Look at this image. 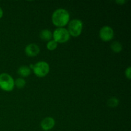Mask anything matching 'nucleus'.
<instances>
[{
	"label": "nucleus",
	"instance_id": "1",
	"mask_svg": "<svg viewBox=\"0 0 131 131\" xmlns=\"http://www.w3.org/2000/svg\"><path fill=\"white\" fill-rule=\"evenodd\" d=\"M70 21V14L63 8H58L55 10L52 15V22L58 28H64Z\"/></svg>",
	"mask_w": 131,
	"mask_h": 131
},
{
	"label": "nucleus",
	"instance_id": "2",
	"mask_svg": "<svg viewBox=\"0 0 131 131\" xmlns=\"http://www.w3.org/2000/svg\"><path fill=\"white\" fill-rule=\"evenodd\" d=\"M68 32L70 36L78 37L81 34L83 28V23L79 19H73L68 23Z\"/></svg>",
	"mask_w": 131,
	"mask_h": 131
},
{
	"label": "nucleus",
	"instance_id": "3",
	"mask_svg": "<svg viewBox=\"0 0 131 131\" xmlns=\"http://www.w3.org/2000/svg\"><path fill=\"white\" fill-rule=\"evenodd\" d=\"M14 80L7 73L0 74V88L5 92H11L14 88Z\"/></svg>",
	"mask_w": 131,
	"mask_h": 131
},
{
	"label": "nucleus",
	"instance_id": "4",
	"mask_svg": "<svg viewBox=\"0 0 131 131\" xmlns=\"http://www.w3.org/2000/svg\"><path fill=\"white\" fill-rule=\"evenodd\" d=\"M54 40L58 43H63L68 42L70 38V35L67 29L65 28H57L52 33Z\"/></svg>",
	"mask_w": 131,
	"mask_h": 131
},
{
	"label": "nucleus",
	"instance_id": "5",
	"mask_svg": "<svg viewBox=\"0 0 131 131\" xmlns=\"http://www.w3.org/2000/svg\"><path fill=\"white\" fill-rule=\"evenodd\" d=\"M50 70L49 65L43 61H38L33 66V71L34 74L39 78H43L49 74Z\"/></svg>",
	"mask_w": 131,
	"mask_h": 131
},
{
	"label": "nucleus",
	"instance_id": "6",
	"mask_svg": "<svg viewBox=\"0 0 131 131\" xmlns=\"http://www.w3.org/2000/svg\"><path fill=\"white\" fill-rule=\"evenodd\" d=\"M114 37V31L109 26H104L99 31V37L104 42L111 40Z\"/></svg>",
	"mask_w": 131,
	"mask_h": 131
},
{
	"label": "nucleus",
	"instance_id": "7",
	"mask_svg": "<svg viewBox=\"0 0 131 131\" xmlns=\"http://www.w3.org/2000/svg\"><path fill=\"white\" fill-rule=\"evenodd\" d=\"M25 53L29 57L37 56L40 52V48L36 43H29L25 47Z\"/></svg>",
	"mask_w": 131,
	"mask_h": 131
},
{
	"label": "nucleus",
	"instance_id": "8",
	"mask_svg": "<svg viewBox=\"0 0 131 131\" xmlns=\"http://www.w3.org/2000/svg\"><path fill=\"white\" fill-rule=\"evenodd\" d=\"M56 124L54 119L52 117H46L42 120L40 123L42 130L45 131H49L54 127Z\"/></svg>",
	"mask_w": 131,
	"mask_h": 131
},
{
	"label": "nucleus",
	"instance_id": "9",
	"mask_svg": "<svg viewBox=\"0 0 131 131\" xmlns=\"http://www.w3.org/2000/svg\"><path fill=\"white\" fill-rule=\"evenodd\" d=\"M40 38L44 41H50L52 38V33L49 29H42L39 34Z\"/></svg>",
	"mask_w": 131,
	"mask_h": 131
},
{
	"label": "nucleus",
	"instance_id": "10",
	"mask_svg": "<svg viewBox=\"0 0 131 131\" xmlns=\"http://www.w3.org/2000/svg\"><path fill=\"white\" fill-rule=\"evenodd\" d=\"M31 70L30 68L27 65H23L20 66V67L18 69L17 73L21 77H28V75H30Z\"/></svg>",
	"mask_w": 131,
	"mask_h": 131
},
{
	"label": "nucleus",
	"instance_id": "11",
	"mask_svg": "<svg viewBox=\"0 0 131 131\" xmlns=\"http://www.w3.org/2000/svg\"><path fill=\"white\" fill-rule=\"evenodd\" d=\"M111 50L115 53H119L122 51V45L118 41H114L110 45Z\"/></svg>",
	"mask_w": 131,
	"mask_h": 131
},
{
	"label": "nucleus",
	"instance_id": "12",
	"mask_svg": "<svg viewBox=\"0 0 131 131\" xmlns=\"http://www.w3.org/2000/svg\"><path fill=\"white\" fill-rule=\"evenodd\" d=\"M107 106L110 107L111 108H115L119 104V100L116 97H111L110 99H109L108 101L107 102Z\"/></svg>",
	"mask_w": 131,
	"mask_h": 131
},
{
	"label": "nucleus",
	"instance_id": "13",
	"mask_svg": "<svg viewBox=\"0 0 131 131\" xmlns=\"http://www.w3.org/2000/svg\"><path fill=\"white\" fill-rule=\"evenodd\" d=\"M14 85L16 86L18 88H23L26 85V81L24 78H17L15 81H14Z\"/></svg>",
	"mask_w": 131,
	"mask_h": 131
},
{
	"label": "nucleus",
	"instance_id": "14",
	"mask_svg": "<svg viewBox=\"0 0 131 131\" xmlns=\"http://www.w3.org/2000/svg\"><path fill=\"white\" fill-rule=\"evenodd\" d=\"M58 46V43L56 42H55L54 40H51L50 41H49L47 42V45H46V47L47 49L49 51H54V50L56 49L57 48Z\"/></svg>",
	"mask_w": 131,
	"mask_h": 131
},
{
	"label": "nucleus",
	"instance_id": "15",
	"mask_svg": "<svg viewBox=\"0 0 131 131\" xmlns=\"http://www.w3.org/2000/svg\"><path fill=\"white\" fill-rule=\"evenodd\" d=\"M125 75L127 79H130L131 78V68L130 67H129L127 69H126L125 71Z\"/></svg>",
	"mask_w": 131,
	"mask_h": 131
},
{
	"label": "nucleus",
	"instance_id": "16",
	"mask_svg": "<svg viewBox=\"0 0 131 131\" xmlns=\"http://www.w3.org/2000/svg\"><path fill=\"white\" fill-rule=\"evenodd\" d=\"M116 3L120 5H122L126 3V1H125V0H117V1H116Z\"/></svg>",
	"mask_w": 131,
	"mask_h": 131
},
{
	"label": "nucleus",
	"instance_id": "17",
	"mask_svg": "<svg viewBox=\"0 0 131 131\" xmlns=\"http://www.w3.org/2000/svg\"><path fill=\"white\" fill-rule=\"evenodd\" d=\"M3 15V11L2 8H1L0 7V19H1V18L2 17Z\"/></svg>",
	"mask_w": 131,
	"mask_h": 131
}]
</instances>
